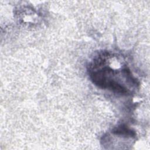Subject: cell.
Segmentation results:
<instances>
[{"instance_id":"1","label":"cell","mask_w":150,"mask_h":150,"mask_svg":"<svg viewBox=\"0 0 150 150\" xmlns=\"http://www.w3.org/2000/svg\"><path fill=\"white\" fill-rule=\"evenodd\" d=\"M117 54L103 52L89 66L88 73L93 83L117 93L127 94L136 88L137 81L128 67Z\"/></svg>"}]
</instances>
